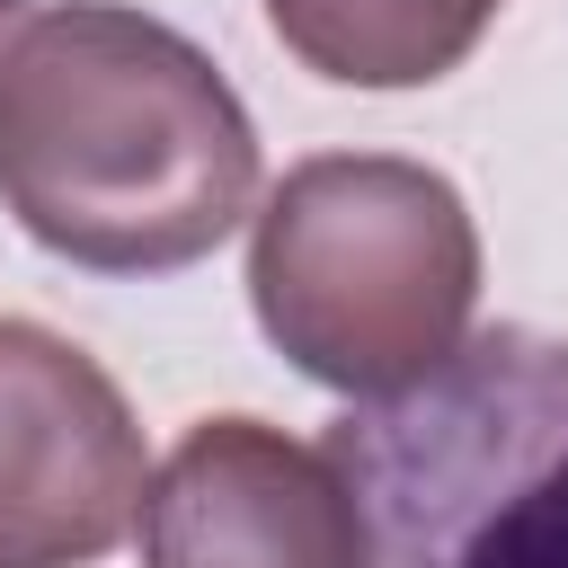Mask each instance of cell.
Masks as SVG:
<instances>
[{
    "instance_id": "obj_1",
    "label": "cell",
    "mask_w": 568,
    "mask_h": 568,
    "mask_svg": "<svg viewBox=\"0 0 568 568\" xmlns=\"http://www.w3.org/2000/svg\"><path fill=\"white\" fill-rule=\"evenodd\" d=\"M0 204L89 275H178L257 204V124L169 18L53 0L0 44Z\"/></svg>"
},
{
    "instance_id": "obj_2",
    "label": "cell",
    "mask_w": 568,
    "mask_h": 568,
    "mask_svg": "<svg viewBox=\"0 0 568 568\" xmlns=\"http://www.w3.org/2000/svg\"><path fill=\"white\" fill-rule=\"evenodd\" d=\"M248 311L266 346L320 390L364 408L399 399L470 346L479 222L426 160H293L248 222Z\"/></svg>"
},
{
    "instance_id": "obj_3",
    "label": "cell",
    "mask_w": 568,
    "mask_h": 568,
    "mask_svg": "<svg viewBox=\"0 0 568 568\" xmlns=\"http://www.w3.org/2000/svg\"><path fill=\"white\" fill-rule=\"evenodd\" d=\"M328 453L364 497L373 568H568V337H470Z\"/></svg>"
},
{
    "instance_id": "obj_4",
    "label": "cell",
    "mask_w": 568,
    "mask_h": 568,
    "mask_svg": "<svg viewBox=\"0 0 568 568\" xmlns=\"http://www.w3.org/2000/svg\"><path fill=\"white\" fill-rule=\"evenodd\" d=\"M151 462L98 355L0 320V568H89L142 515Z\"/></svg>"
},
{
    "instance_id": "obj_5",
    "label": "cell",
    "mask_w": 568,
    "mask_h": 568,
    "mask_svg": "<svg viewBox=\"0 0 568 568\" xmlns=\"http://www.w3.org/2000/svg\"><path fill=\"white\" fill-rule=\"evenodd\" d=\"M142 568H373V524L328 444L195 417L142 488Z\"/></svg>"
},
{
    "instance_id": "obj_6",
    "label": "cell",
    "mask_w": 568,
    "mask_h": 568,
    "mask_svg": "<svg viewBox=\"0 0 568 568\" xmlns=\"http://www.w3.org/2000/svg\"><path fill=\"white\" fill-rule=\"evenodd\" d=\"M506 0H266L275 44L337 89H426L470 62Z\"/></svg>"
},
{
    "instance_id": "obj_7",
    "label": "cell",
    "mask_w": 568,
    "mask_h": 568,
    "mask_svg": "<svg viewBox=\"0 0 568 568\" xmlns=\"http://www.w3.org/2000/svg\"><path fill=\"white\" fill-rule=\"evenodd\" d=\"M18 9H27V0H0V27H9V18H18Z\"/></svg>"
}]
</instances>
